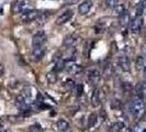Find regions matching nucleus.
I'll return each mask as SVG.
<instances>
[{
    "label": "nucleus",
    "mask_w": 146,
    "mask_h": 132,
    "mask_svg": "<svg viewBox=\"0 0 146 132\" xmlns=\"http://www.w3.org/2000/svg\"><path fill=\"white\" fill-rule=\"evenodd\" d=\"M132 132H146V121H139L133 128Z\"/></svg>",
    "instance_id": "412c9836"
},
{
    "label": "nucleus",
    "mask_w": 146,
    "mask_h": 132,
    "mask_svg": "<svg viewBox=\"0 0 146 132\" xmlns=\"http://www.w3.org/2000/svg\"><path fill=\"white\" fill-rule=\"evenodd\" d=\"M91 7H92V1L91 0H85V1H82L80 5L78 6V12H79V15H87L88 12L90 11Z\"/></svg>",
    "instance_id": "4468645a"
},
{
    "label": "nucleus",
    "mask_w": 146,
    "mask_h": 132,
    "mask_svg": "<svg viewBox=\"0 0 146 132\" xmlns=\"http://www.w3.org/2000/svg\"><path fill=\"white\" fill-rule=\"evenodd\" d=\"M65 64H66V61L63 59H59L56 63H55V66L53 68V71L55 73H58V72H62L63 69H65Z\"/></svg>",
    "instance_id": "6ab92c4d"
},
{
    "label": "nucleus",
    "mask_w": 146,
    "mask_h": 132,
    "mask_svg": "<svg viewBox=\"0 0 146 132\" xmlns=\"http://www.w3.org/2000/svg\"><path fill=\"white\" fill-rule=\"evenodd\" d=\"M106 5L109 9H114L119 5V0H106Z\"/></svg>",
    "instance_id": "393cba45"
},
{
    "label": "nucleus",
    "mask_w": 146,
    "mask_h": 132,
    "mask_svg": "<svg viewBox=\"0 0 146 132\" xmlns=\"http://www.w3.org/2000/svg\"><path fill=\"white\" fill-rule=\"evenodd\" d=\"M65 69L72 75H78L82 72V67L79 64H76L74 61H67L66 62Z\"/></svg>",
    "instance_id": "39448f33"
},
{
    "label": "nucleus",
    "mask_w": 146,
    "mask_h": 132,
    "mask_svg": "<svg viewBox=\"0 0 146 132\" xmlns=\"http://www.w3.org/2000/svg\"><path fill=\"white\" fill-rule=\"evenodd\" d=\"M45 55V49L44 46H36V47H33V51H32V59L38 62L44 57Z\"/></svg>",
    "instance_id": "ddd939ff"
},
{
    "label": "nucleus",
    "mask_w": 146,
    "mask_h": 132,
    "mask_svg": "<svg viewBox=\"0 0 146 132\" xmlns=\"http://www.w3.org/2000/svg\"><path fill=\"white\" fill-rule=\"evenodd\" d=\"M41 15H42V12H41V11L31 9V10H28V11H25V12H23V13H22L21 15V21L24 22V23H30V22L36 21L37 18H38Z\"/></svg>",
    "instance_id": "f03ea898"
},
{
    "label": "nucleus",
    "mask_w": 146,
    "mask_h": 132,
    "mask_svg": "<svg viewBox=\"0 0 146 132\" xmlns=\"http://www.w3.org/2000/svg\"><path fill=\"white\" fill-rule=\"evenodd\" d=\"M131 22V15L127 11H124L122 15H119V23L122 27H127Z\"/></svg>",
    "instance_id": "dca6fc26"
},
{
    "label": "nucleus",
    "mask_w": 146,
    "mask_h": 132,
    "mask_svg": "<svg viewBox=\"0 0 146 132\" xmlns=\"http://www.w3.org/2000/svg\"><path fill=\"white\" fill-rule=\"evenodd\" d=\"M143 11H144V6H143V2H141L136 6V17H142Z\"/></svg>",
    "instance_id": "bb28decb"
},
{
    "label": "nucleus",
    "mask_w": 146,
    "mask_h": 132,
    "mask_svg": "<svg viewBox=\"0 0 146 132\" xmlns=\"http://www.w3.org/2000/svg\"><path fill=\"white\" fill-rule=\"evenodd\" d=\"M69 127H70L69 122H67L64 119H60V120H58V121L56 122V129H57V131H59V132L68 131Z\"/></svg>",
    "instance_id": "f3484780"
},
{
    "label": "nucleus",
    "mask_w": 146,
    "mask_h": 132,
    "mask_svg": "<svg viewBox=\"0 0 146 132\" xmlns=\"http://www.w3.org/2000/svg\"><path fill=\"white\" fill-rule=\"evenodd\" d=\"M2 127H3V122L0 120V128H2Z\"/></svg>",
    "instance_id": "473e14b6"
},
{
    "label": "nucleus",
    "mask_w": 146,
    "mask_h": 132,
    "mask_svg": "<svg viewBox=\"0 0 146 132\" xmlns=\"http://www.w3.org/2000/svg\"><path fill=\"white\" fill-rule=\"evenodd\" d=\"M143 6H144V10H146V0L143 1Z\"/></svg>",
    "instance_id": "2f4dec72"
},
{
    "label": "nucleus",
    "mask_w": 146,
    "mask_h": 132,
    "mask_svg": "<svg viewBox=\"0 0 146 132\" xmlns=\"http://www.w3.org/2000/svg\"><path fill=\"white\" fill-rule=\"evenodd\" d=\"M117 63H119V66H120V68L125 72V73H130L131 72V61L129 57H126V56H121V57H119V61H117Z\"/></svg>",
    "instance_id": "f8f14e48"
},
{
    "label": "nucleus",
    "mask_w": 146,
    "mask_h": 132,
    "mask_svg": "<svg viewBox=\"0 0 146 132\" xmlns=\"http://www.w3.org/2000/svg\"><path fill=\"white\" fill-rule=\"evenodd\" d=\"M104 74H106L107 76H110V75L112 74V67L110 65L106 66V68H104Z\"/></svg>",
    "instance_id": "c85d7f7f"
},
{
    "label": "nucleus",
    "mask_w": 146,
    "mask_h": 132,
    "mask_svg": "<svg viewBox=\"0 0 146 132\" xmlns=\"http://www.w3.org/2000/svg\"><path fill=\"white\" fill-rule=\"evenodd\" d=\"M72 17H73V11L69 10V9H68V10H65V11H63V12L57 17L56 23H57V24H65L66 22H68L72 19Z\"/></svg>",
    "instance_id": "9b49d317"
},
{
    "label": "nucleus",
    "mask_w": 146,
    "mask_h": 132,
    "mask_svg": "<svg viewBox=\"0 0 146 132\" xmlns=\"http://www.w3.org/2000/svg\"><path fill=\"white\" fill-rule=\"evenodd\" d=\"M75 85H76V84H74L73 81H67L64 83V86H65V88H67V89H72V88L75 87Z\"/></svg>",
    "instance_id": "cd10ccee"
},
{
    "label": "nucleus",
    "mask_w": 146,
    "mask_h": 132,
    "mask_svg": "<svg viewBox=\"0 0 146 132\" xmlns=\"http://www.w3.org/2000/svg\"><path fill=\"white\" fill-rule=\"evenodd\" d=\"M113 10V12H114V15H122L124 11H126V9H125V6L124 5H117V7L114 8V9H112Z\"/></svg>",
    "instance_id": "b1692460"
},
{
    "label": "nucleus",
    "mask_w": 146,
    "mask_h": 132,
    "mask_svg": "<svg viewBox=\"0 0 146 132\" xmlns=\"http://www.w3.org/2000/svg\"><path fill=\"white\" fill-rule=\"evenodd\" d=\"M126 132H132V130H127Z\"/></svg>",
    "instance_id": "f704fd0d"
},
{
    "label": "nucleus",
    "mask_w": 146,
    "mask_h": 132,
    "mask_svg": "<svg viewBox=\"0 0 146 132\" xmlns=\"http://www.w3.org/2000/svg\"><path fill=\"white\" fill-rule=\"evenodd\" d=\"M130 111H131L132 116L136 120H141L144 117L146 111V105L144 99L139 98L137 96H135L132 101L130 103Z\"/></svg>",
    "instance_id": "f257e3e1"
},
{
    "label": "nucleus",
    "mask_w": 146,
    "mask_h": 132,
    "mask_svg": "<svg viewBox=\"0 0 146 132\" xmlns=\"http://www.w3.org/2000/svg\"><path fill=\"white\" fill-rule=\"evenodd\" d=\"M90 103L94 108H97L101 105V90L99 88H96L91 95V99H90Z\"/></svg>",
    "instance_id": "1a4fd4ad"
},
{
    "label": "nucleus",
    "mask_w": 146,
    "mask_h": 132,
    "mask_svg": "<svg viewBox=\"0 0 146 132\" xmlns=\"http://www.w3.org/2000/svg\"><path fill=\"white\" fill-rule=\"evenodd\" d=\"M143 1H144V0H143Z\"/></svg>",
    "instance_id": "e433bc0d"
},
{
    "label": "nucleus",
    "mask_w": 146,
    "mask_h": 132,
    "mask_svg": "<svg viewBox=\"0 0 146 132\" xmlns=\"http://www.w3.org/2000/svg\"><path fill=\"white\" fill-rule=\"evenodd\" d=\"M32 6H31V1L30 0H18L13 5V12L15 13H23L28 10H31Z\"/></svg>",
    "instance_id": "7ed1b4c3"
},
{
    "label": "nucleus",
    "mask_w": 146,
    "mask_h": 132,
    "mask_svg": "<svg viewBox=\"0 0 146 132\" xmlns=\"http://www.w3.org/2000/svg\"><path fill=\"white\" fill-rule=\"evenodd\" d=\"M46 78H47V81H50V84H55L57 79H58V77H57V73H55L54 71H52L50 73L46 75Z\"/></svg>",
    "instance_id": "4be33fe9"
},
{
    "label": "nucleus",
    "mask_w": 146,
    "mask_h": 132,
    "mask_svg": "<svg viewBox=\"0 0 146 132\" xmlns=\"http://www.w3.org/2000/svg\"><path fill=\"white\" fill-rule=\"evenodd\" d=\"M97 121H98V115L97 113H91L89 116V119H88V127L92 128L97 123Z\"/></svg>",
    "instance_id": "5701e85b"
},
{
    "label": "nucleus",
    "mask_w": 146,
    "mask_h": 132,
    "mask_svg": "<svg viewBox=\"0 0 146 132\" xmlns=\"http://www.w3.org/2000/svg\"><path fill=\"white\" fill-rule=\"evenodd\" d=\"M143 76H144V78H145V81H146V68L143 69Z\"/></svg>",
    "instance_id": "c756f323"
},
{
    "label": "nucleus",
    "mask_w": 146,
    "mask_h": 132,
    "mask_svg": "<svg viewBox=\"0 0 146 132\" xmlns=\"http://www.w3.org/2000/svg\"><path fill=\"white\" fill-rule=\"evenodd\" d=\"M135 67L137 71H143L146 68V57L145 56H137L135 59Z\"/></svg>",
    "instance_id": "a211bd4d"
},
{
    "label": "nucleus",
    "mask_w": 146,
    "mask_h": 132,
    "mask_svg": "<svg viewBox=\"0 0 146 132\" xmlns=\"http://www.w3.org/2000/svg\"><path fill=\"white\" fill-rule=\"evenodd\" d=\"M0 132H11L10 130H2V131H0Z\"/></svg>",
    "instance_id": "72a5a7b5"
},
{
    "label": "nucleus",
    "mask_w": 146,
    "mask_h": 132,
    "mask_svg": "<svg viewBox=\"0 0 146 132\" xmlns=\"http://www.w3.org/2000/svg\"><path fill=\"white\" fill-rule=\"evenodd\" d=\"M75 90H76V96L77 97H80L84 93V86L81 84H78V85H75Z\"/></svg>",
    "instance_id": "a878e982"
},
{
    "label": "nucleus",
    "mask_w": 146,
    "mask_h": 132,
    "mask_svg": "<svg viewBox=\"0 0 146 132\" xmlns=\"http://www.w3.org/2000/svg\"><path fill=\"white\" fill-rule=\"evenodd\" d=\"M130 31L134 34H137L142 31L143 28V18L142 17H135L133 20L130 22Z\"/></svg>",
    "instance_id": "20e7f679"
},
{
    "label": "nucleus",
    "mask_w": 146,
    "mask_h": 132,
    "mask_svg": "<svg viewBox=\"0 0 146 132\" xmlns=\"http://www.w3.org/2000/svg\"><path fill=\"white\" fill-rule=\"evenodd\" d=\"M2 73H3V67L0 65V75H2Z\"/></svg>",
    "instance_id": "7c9ffc66"
},
{
    "label": "nucleus",
    "mask_w": 146,
    "mask_h": 132,
    "mask_svg": "<svg viewBox=\"0 0 146 132\" xmlns=\"http://www.w3.org/2000/svg\"><path fill=\"white\" fill-rule=\"evenodd\" d=\"M123 129H124V123L122 121H117L111 125L110 130H111V132H122Z\"/></svg>",
    "instance_id": "aec40b11"
},
{
    "label": "nucleus",
    "mask_w": 146,
    "mask_h": 132,
    "mask_svg": "<svg viewBox=\"0 0 146 132\" xmlns=\"http://www.w3.org/2000/svg\"><path fill=\"white\" fill-rule=\"evenodd\" d=\"M22 95L24 96L25 98L30 99V100H33L35 98V96H37L36 89L33 87V86L27 85V86H24L23 89H22Z\"/></svg>",
    "instance_id": "9d476101"
},
{
    "label": "nucleus",
    "mask_w": 146,
    "mask_h": 132,
    "mask_svg": "<svg viewBox=\"0 0 146 132\" xmlns=\"http://www.w3.org/2000/svg\"><path fill=\"white\" fill-rule=\"evenodd\" d=\"M30 132H33V131H30Z\"/></svg>",
    "instance_id": "c9c22d12"
},
{
    "label": "nucleus",
    "mask_w": 146,
    "mask_h": 132,
    "mask_svg": "<svg viewBox=\"0 0 146 132\" xmlns=\"http://www.w3.org/2000/svg\"><path fill=\"white\" fill-rule=\"evenodd\" d=\"M87 77H88V81H89V83H90L91 85L97 86L98 83L101 79V73H100L98 69H91V71L88 72Z\"/></svg>",
    "instance_id": "6e6552de"
},
{
    "label": "nucleus",
    "mask_w": 146,
    "mask_h": 132,
    "mask_svg": "<svg viewBox=\"0 0 146 132\" xmlns=\"http://www.w3.org/2000/svg\"><path fill=\"white\" fill-rule=\"evenodd\" d=\"M135 94L137 97L145 99L146 98V81H141L135 86Z\"/></svg>",
    "instance_id": "2eb2a0df"
},
{
    "label": "nucleus",
    "mask_w": 146,
    "mask_h": 132,
    "mask_svg": "<svg viewBox=\"0 0 146 132\" xmlns=\"http://www.w3.org/2000/svg\"><path fill=\"white\" fill-rule=\"evenodd\" d=\"M46 40H47L46 34L44 33L43 31H40V32H37L36 34H34V37L32 39V45H33V47L43 46L44 44L46 43Z\"/></svg>",
    "instance_id": "423d86ee"
},
{
    "label": "nucleus",
    "mask_w": 146,
    "mask_h": 132,
    "mask_svg": "<svg viewBox=\"0 0 146 132\" xmlns=\"http://www.w3.org/2000/svg\"><path fill=\"white\" fill-rule=\"evenodd\" d=\"M79 40H80V37L78 34H69V35H67L65 37V40H64V42H63V46L64 47H67V49H70V47H73L75 45H77L78 42H79Z\"/></svg>",
    "instance_id": "0eeeda50"
}]
</instances>
